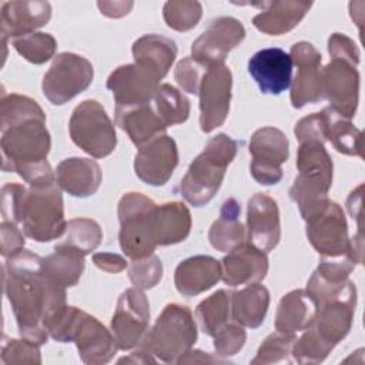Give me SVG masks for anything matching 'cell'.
Listing matches in <instances>:
<instances>
[{
	"mask_svg": "<svg viewBox=\"0 0 365 365\" xmlns=\"http://www.w3.org/2000/svg\"><path fill=\"white\" fill-rule=\"evenodd\" d=\"M101 168L91 158L71 157L63 160L56 168V182L67 194L86 198L98 190L101 184Z\"/></svg>",
	"mask_w": 365,
	"mask_h": 365,
	"instance_id": "484cf974",
	"label": "cell"
},
{
	"mask_svg": "<svg viewBox=\"0 0 365 365\" xmlns=\"http://www.w3.org/2000/svg\"><path fill=\"white\" fill-rule=\"evenodd\" d=\"M41 259L23 248L3 264V287L20 336L38 345L47 342L50 325L67 307L66 288L43 274Z\"/></svg>",
	"mask_w": 365,
	"mask_h": 365,
	"instance_id": "6da1fadb",
	"label": "cell"
},
{
	"mask_svg": "<svg viewBox=\"0 0 365 365\" xmlns=\"http://www.w3.org/2000/svg\"><path fill=\"white\" fill-rule=\"evenodd\" d=\"M297 341L295 334H285L275 331L269 334L262 344L259 345L255 358L251 359L252 365H267V364H279L289 362L292 346Z\"/></svg>",
	"mask_w": 365,
	"mask_h": 365,
	"instance_id": "60d3db41",
	"label": "cell"
},
{
	"mask_svg": "<svg viewBox=\"0 0 365 365\" xmlns=\"http://www.w3.org/2000/svg\"><path fill=\"white\" fill-rule=\"evenodd\" d=\"M202 16V6L198 1L171 0L163 7V17L168 27L177 31L194 29Z\"/></svg>",
	"mask_w": 365,
	"mask_h": 365,
	"instance_id": "b9f144b4",
	"label": "cell"
},
{
	"mask_svg": "<svg viewBox=\"0 0 365 365\" xmlns=\"http://www.w3.org/2000/svg\"><path fill=\"white\" fill-rule=\"evenodd\" d=\"M197 341V325L188 307L168 304L148 329L140 348L157 361L175 362L192 348Z\"/></svg>",
	"mask_w": 365,
	"mask_h": 365,
	"instance_id": "8992f818",
	"label": "cell"
},
{
	"mask_svg": "<svg viewBox=\"0 0 365 365\" xmlns=\"http://www.w3.org/2000/svg\"><path fill=\"white\" fill-rule=\"evenodd\" d=\"M118 362H120V364H121V362H137V364H148V362H157V359H155V358H154L151 354H148L145 349L140 348L138 351H134V352H131V354H130V356H127V358H121Z\"/></svg>",
	"mask_w": 365,
	"mask_h": 365,
	"instance_id": "9f6ffc18",
	"label": "cell"
},
{
	"mask_svg": "<svg viewBox=\"0 0 365 365\" xmlns=\"http://www.w3.org/2000/svg\"><path fill=\"white\" fill-rule=\"evenodd\" d=\"M1 362L6 365L41 364L40 345L26 338L9 339L1 346Z\"/></svg>",
	"mask_w": 365,
	"mask_h": 365,
	"instance_id": "f6af8a7d",
	"label": "cell"
},
{
	"mask_svg": "<svg viewBox=\"0 0 365 365\" xmlns=\"http://www.w3.org/2000/svg\"><path fill=\"white\" fill-rule=\"evenodd\" d=\"M103 240L100 225L91 218H71L67 221L66 231L58 244L71 247L87 255L94 251Z\"/></svg>",
	"mask_w": 365,
	"mask_h": 365,
	"instance_id": "f35d334b",
	"label": "cell"
},
{
	"mask_svg": "<svg viewBox=\"0 0 365 365\" xmlns=\"http://www.w3.org/2000/svg\"><path fill=\"white\" fill-rule=\"evenodd\" d=\"M133 6V1H97V7L100 9L101 14L113 19L128 14Z\"/></svg>",
	"mask_w": 365,
	"mask_h": 365,
	"instance_id": "f5cc1de1",
	"label": "cell"
},
{
	"mask_svg": "<svg viewBox=\"0 0 365 365\" xmlns=\"http://www.w3.org/2000/svg\"><path fill=\"white\" fill-rule=\"evenodd\" d=\"M267 272V252L250 242H241L221 259V279L230 287L258 282L265 278Z\"/></svg>",
	"mask_w": 365,
	"mask_h": 365,
	"instance_id": "cb8c5ba5",
	"label": "cell"
},
{
	"mask_svg": "<svg viewBox=\"0 0 365 365\" xmlns=\"http://www.w3.org/2000/svg\"><path fill=\"white\" fill-rule=\"evenodd\" d=\"M23 232L37 242H48L63 237L67 221L60 187L56 182L27 190L21 211Z\"/></svg>",
	"mask_w": 365,
	"mask_h": 365,
	"instance_id": "9c48e42d",
	"label": "cell"
},
{
	"mask_svg": "<svg viewBox=\"0 0 365 365\" xmlns=\"http://www.w3.org/2000/svg\"><path fill=\"white\" fill-rule=\"evenodd\" d=\"M93 262L97 268L110 272V274H117L123 269H125L127 267V261L125 258H123L118 254H113V252H96L93 255Z\"/></svg>",
	"mask_w": 365,
	"mask_h": 365,
	"instance_id": "816d5d0a",
	"label": "cell"
},
{
	"mask_svg": "<svg viewBox=\"0 0 365 365\" xmlns=\"http://www.w3.org/2000/svg\"><path fill=\"white\" fill-rule=\"evenodd\" d=\"M16 51L33 64H43L54 57L57 50L56 38L48 33H31L11 40Z\"/></svg>",
	"mask_w": 365,
	"mask_h": 365,
	"instance_id": "ab89813d",
	"label": "cell"
},
{
	"mask_svg": "<svg viewBox=\"0 0 365 365\" xmlns=\"http://www.w3.org/2000/svg\"><path fill=\"white\" fill-rule=\"evenodd\" d=\"M3 171L17 173L30 187L54 182L53 170L47 161L51 140L46 120H29L1 131Z\"/></svg>",
	"mask_w": 365,
	"mask_h": 365,
	"instance_id": "7a4b0ae2",
	"label": "cell"
},
{
	"mask_svg": "<svg viewBox=\"0 0 365 365\" xmlns=\"http://www.w3.org/2000/svg\"><path fill=\"white\" fill-rule=\"evenodd\" d=\"M221 279V262L210 255H194L181 261L174 272V285L184 297H195Z\"/></svg>",
	"mask_w": 365,
	"mask_h": 365,
	"instance_id": "d4e9b609",
	"label": "cell"
},
{
	"mask_svg": "<svg viewBox=\"0 0 365 365\" xmlns=\"http://www.w3.org/2000/svg\"><path fill=\"white\" fill-rule=\"evenodd\" d=\"M292 58L279 47L258 50L248 60V73L264 94L278 96L292 81Z\"/></svg>",
	"mask_w": 365,
	"mask_h": 365,
	"instance_id": "44dd1931",
	"label": "cell"
},
{
	"mask_svg": "<svg viewBox=\"0 0 365 365\" xmlns=\"http://www.w3.org/2000/svg\"><path fill=\"white\" fill-rule=\"evenodd\" d=\"M261 13L254 16L252 24L261 33L269 36H281L291 31L299 24L311 9V1H265L259 3Z\"/></svg>",
	"mask_w": 365,
	"mask_h": 365,
	"instance_id": "4316f807",
	"label": "cell"
},
{
	"mask_svg": "<svg viewBox=\"0 0 365 365\" xmlns=\"http://www.w3.org/2000/svg\"><path fill=\"white\" fill-rule=\"evenodd\" d=\"M248 242L255 248L269 252L281 238L279 210L274 198L257 192L248 200L247 205Z\"/></svg>",
	"mask_w": 365,
	"mask_h": 365,
	"instance_id": "7402d4cb",
	"label": "cell"
},
{
	"mask_svg": "<svg viewBox=\"0 0 365 365\" xmlns=\"http://www.w3.org/2000/svg\"><path fill=\"white\" fill-rule=\"evenodd\" d=\"M212 338H214V351L217 356L228 358L235 355L244 346L247 334L240 324L234 322V324H225Z\"/></svg>",
	"mask_w": 365,
	"mask_h": 365,
	"instance_id": "bcb514c9",
	"label": "cell"
},
{
	"mask_svg": "<svg viewBox=\"0 0 365 365\" xmlns=\"http://www.w3.org/2000/svg\"><path fill=\"white\" fill-rule=\"evenodd\" d=\"M245 37L242 23L234 17L222 16L214 19L208 27L194 40L191 58L202 66L224 64L228 53L235 48Z\"/></svg>",
	"mask_w": 365,
	"mask_h": 365,
	"instance_id": "2e32d148",
	"label": "cell"
},
{
	"mask_svg": "<svg viewBox=\"0 0 365 365\" xmlns=\"http://www.w3.org/2000/svg\"><path fill=\"white\" fill-rule=\"evenodd\" d=\"M317 302L307 289H294L285 294L277 308L275 329L285 334L305 331L314 324Z\"/></svg>",
	"mask_w": 365,
	"mask_h": 365,
	"instance_id": "f546056e",
	"label": "cell"
},
{
	"mask_svg": "<svg viewBox=\"0 0 365 365\" xmlns=\"http://www.w3.org/2000/svg\"><path fill=\"white\" fill-rule=\"evenodd\" d=\"M232 74L225 64L207 66L200 88V127L211 133L227 120L231 103Z\"/></svg>",
	"mask_w": 365,
	"mask_h": 365,
	"instance_id": "5bb4252c",
	"label": "cell"
},
{
	"mask_svg": "<svg viewBox=\"0 0 365 365\" xmlns=\"http://www.w3.org/2000/svg\"><path fill=\"white\" fill-rule=\"evenodd\" d=\"M48 335L58 342H74L84 364H107L115 355L118 345L96 317L76 307H66L48 328Z\"/></svg>",
	"mask_w": 365,
	"mask_h": 365,
	"instance_id": "5b68a950",
	"label": "cell"
},
{
	"mask_svg": "<svg viewBox=\"0 0 365 365\" xmlns=\"http://www.w3.org/2000/svg\"><path fill=\"white\" fill-rule=\"evenodd\" d=\"M68 131L73 143L94 158L110 155L117 145L114 124L96 100H84L74 108Z\"/></svg>",
	"mask_w": 365,
	"mask_h": 365,
	"instance_id": "30bf717a",
	"label": "cell"
},
{
	"mask_svg": "<svg viewBox=\"0 0 365 365\" xmlns=\"http://www.w3.org/2000/svg\"><path fill=\"white\" fill-rule=\"evenodd\" d=\"M322 96L329 101V107L346 118H352L358 107L359 73L356 64L331 58L322 68Z\"/></svg>",
	"mask_w": 365,
	"mask_h": 365,
	"instance_id": "ac0fdd59",
	"label": "cell"
},
{
	"mask_svg": "<svg viewBox=\"0 0 365 365\" xmlns=\"http://www.w3.org/2000/svg\"><path fill=\"white\" fill-rule=\"evenodd\" d=\"M163 277L161 259L151 254L144 258L131 259L128 265V278L131 284L138 289H150L155 287Z\"/></svg>",
	"mask_w": 365,
	"mask_h": 365,
	"instance_id": "ee69618b",
	"label": "cell"
},
{
	"mask_svg": "<svg viewBox=\"0 0 365 365\" xmlns=\"http://www.w3.org/2000/svg\"><path fill=\"white\" fill-rule=\"evenodd\" d=\"M134 63L164 78L177 57L175 41L160 34H144L133 44Z\"/></svg>",
	"mask_w": 365,
	"mask_h": 365,
	"instance_id": "4dcf8cb0",
	"label": "cell"
},
{
	"mask_svg": "<svg viewBox=\"0 0 365 365\" xmlns=\"http://www.w3.org/2000/svg\"><path fill=\"white\" fill-rule=\"evenodd\" d=\"M362 188H364V185L361 184L356 190H354L349 194V197L346 200V208H348L351 217L358 221L359 227H361V210H362V207H361V204H362Z\"/></svg>",
	"mask_w": 365,
	"mask_h": 365,
	"instance_id": "11a10c76",
	"label": "cell"
},
{
	"mask_svg": "<svg viewBox=\"0 0 365 365\" xmlns=\"http://www.w3.org/2000/svg\"><path fill=\"white\" fill-rule=\"evenodd\" d=\"M334 349L324 338H321L314 328H307L304 334L297 338L291 355L298 364H319Z\"/></svg>",
	"mask_w": 365,
	"mask_h": 365,
	"instance_id": "7bdbcfd3",
	"label": "cell"
},
{
	"mask_svg": "<svg viewBox=\"0 0 365 365\" xmlns=\"http://www.w3.org/2000/svg\"><path fill=\"white\" fill-rule=\"evenodd\" d=\"M289 56L297 67V74L291 81V104L302 108L314 104L322 97V56L308 41H298L291 47Z\"/></svg>",
	"mask_w": 365,
	"mask_h": 365,
	"instance_id": "e0dca14e",
	"label": "cell"
},
{
	"mask_svg": "<svg viewBox=\"0 0 365 365\" xmlns=\"http://www.w3.org/2000/svg\"><path fill=\"white\" fill-rule=\"evenodd\" d=\"M84 257L80 251L57 242L54 252L41 259V271L64 288L74 287L84 271Z\"/></svg>",
	"mask_w": 365,
	"mask_h": 365,
	"instance_id": "836d02e7",
	"label": "cell"
},
{
	"mask_svg": "<svg viewBox=\"0 0 365 365\" xmlns=\"http://www.w3.org/2000/svg\"><path fill=\"white\" fill-rule=\"evenodd\" d=\"M51 4L48 1H6L1 6L0 34L1 41L36 33L34 30L48 23Z\"/></svg>",
	"mask_w": 365,
	"mask_h": 365,
	"instance_id": "603a6c76",
	"label": "cell"
},
{
	"mask_svg": "<svg viewBox=\"0 0 365 365\" xmlns=\"http://www.w3.org/2000/svg\"><path fill=\"white\" fill-rule=\"evenodd\" d=\"M0 234H1V255L4 258H9L24 248V242H26L24 235L17 228V224L1 221Z\"/></svg>",
	"mask_w": 365,
	"mask_h": 365,
	"instance_id": "f907efd6",
	"label": "cell"
},
{
	"mask_svg": "<svg viewBox=\"0 0 365 365\" xmlns=\"http://www.w3.org/2000/svg\"><path fill=\"white\" fill-rule=\"evenodd\" d=\"M231 315V292L218 289L202 299L195 308V317L204 334L214 336Z\"/></svg>",
	"mask_w": 365,
	"mask_h": 365,
	"instance_id": "d590c367",
	"label": "cell"
},
{
	"mask_svg": "<svg viewBox=\"0 0 365 365\" xmlns=\"http://www.w3.org/2000/svg\"><path fill=\"white\" fill-rule=\"evenodd\" d=\"M355 307L356 288L355 284L348 279L338 294L317 305V314L311 328L328 344L335 346L351 331Z\"/></svg>",
	"mask_w": 365,
	"mask_h": 365,
	"instance_id": "9a60e30c",
	"label": "cell"
},
{
	"mask_svg": "<svg viewBox=\"0 0 365 365\" xmlns=\"http://www.w3.org/2000/svg\"><path fill=\"white\" fill-rule=\"evenodd\" d=\"M115 124L128 134L137 147L164 134L167 128L151 101L138 107L115 108Z\"/></svg>",
	"mask_w": 365,
	"mask_h": 365,
	"instance_id": "f1b7e54d",
	"label": "cell"
},
{
	"mask_svg": "<svg viewBox=\"0 0 365 365\" xmlns=\"http://www.w3.org/2000/svg\"><path fill=\"white\" fill-rule=\"evenodd\" d=\"M324 124V137L336 151L346 155H358L362 158V131L356 128L349 118L341 115L331 107L321 111Z\"/></svg>",
	"mask_w": 365,
	"mask_h": 365,
	"instance_id": "e575fe53",
	"label": "cell"
},
{
	"mask_svg": "<svg viewBox=\"0 0 365 365\" xmlns=\"http://www.w3.org/2000/svg\"><path fill=\"white\" fill-rule=\"evenodd\" d=\"M157 204L141 192H127L118 202L121 251L131 259L154 254L157 248L153 234V212Z\"/></svg>",
	"mask_w": 365,
	"mask_h": 365,
	"instance_id": "ba28073f",
	"label": "cell"
},
{
	"mask_svg": "<svg viewBox=\"0 0 365 365\" xmlns=\"http://www.w3.org/2000/svg\"><path fill=\"white\" fill-rule=\"evenodd\" d=\"M252 161L250 171L252 178L262 185H272L281 181V165L288 160L289 143L287 135L275 127L258 128L250 140Z\"/></svg>",
	"mask_w": 365,
	"mask_h": 365,
	"instance_id": "7c38bea8",
	"label": "cell"
},
{
	"mask_svg": "<svg viewBox=\"0 0 365 365\" xmlns=\"http://www.w3.org/2000/svg\"><path fill=\"white\" fill-rule=\"evenodd\" d=\"M150 302L143 289L135 287L125 289L111 318V332L118 349L127 351L140 346L148 332Z\"/></svg>",
	"mask_w": 365,
	"mask_h": 365,
	"instance_id": "4fadbf2b",
	"label": "cell"
},
{
	"mask_svg": "<svg viewBox=\"0 0 365 365\" xmlns=\"http://www.w3.org/2000/svg\"><path fill=\"white\" fill-rule=\"evenodd\" d=\"M91 63L74 53H61L54 57L43 77L41 90L44 97L54 106H61L83 93L93 81Z\"/></svg>",
	"mask_w": 365,
	"mask_h": 365,
	"instance_id": "8fae6325",
	"label": "cell"
},
{
	"mask_svg": "<svg viewBox=\"0 0 365 365\" xmlns=\"http://www.w3.org/2000/svg\"><path fill=\"white\" fill-rule=\"evenodd\" d=\"M268 305L269 292L258 282L231 292V317L241 327L258 328L264 322Z\"/></svg>",
	"mask_w": 365,
	"mask_h": 365,
	"instance_id": "1f68e13d",
	"label": "cell"
},
{
	"mask_svg": "<svg viewBox=\"0 0 365 365\" xmlns=\"http://www.w3.org/2000/svg\"><path fill=\"white\" fill-rule=\"evenodd\" d=\"M328 53L331 58H342L358 66L359 63V50L354 40L341 33H334L328 38Z\"/></svg>",
	"mask_w": 365,
	"mask_h": 365,
	"instance_id": "681fc988",
	"label": "cell"
},
{
	"mask_svg": "<svg viewBox=\"0 0 365 365\" xmlns=\"http://www.w3.org/2000/svg\"><path fill=\"white\" fill-rule=\"evenodd\" d=\"M29 120H46L43 108L36 100L21 94H4L0 103V128L1 131Z\"/></svg>",
	"mask_w": 365,
	"mask_h": 365,
	"instance_id": "8d00e7d4",
	"label": "cell"
},
{
	"mask_svg": "<svg viewBox=\"0 0 365 365\" xmlns=\"http://www.w3.org/2000/svg\"><path fill=\"white\" fill-rule=\"evenodd\" d=\"M27 188L21 184H6L1 188L3 221L20 224Z\"/></svg>",
	"mask_w": 365,
	"mask_h": 365,
	"instance_id": "7dc6e473",
	"label": "cell"
},
{
	"mask_svg": "<svg viewBox=\"0 0 365 365\" xmlns=\"http://www.w3.org/2000/svg\"><path fill=\"white\" fill-rule=\"evenodd\" d=\"M177 364H225V361L218 356H212L208 352L191 348L177 361Z\"/></svg>",
	"mask_w": 365,
	"mask_h": 365,
	"instance_id": "db71d44e",
	"label": "cell"
},
{
	"mask_svg": "<svg viewBox=\"0 0 365 365\" xmlns=\"http://www.w3.org/2000/svg\"><path fill=\"white\" fill-rule=\"evenodd\" d=\"M151 103L167 127L181 124L190 115L188 98L171 84H160Z\"/></svg>",
	"mask_w": 365,
	"mask_h": 365,
	"instance_id": "74e56055",
	"label": "cell"
},
{
	"mask_svg": "<svg viewBox=\"0 0 365 365\" xmlns=\"http://www.w3.org/2000/svg\"><path fill=\"white\" fill-rule=\"evenodd\" d=\"M237 150L238 144L230 135L221 133L211 137L201 154L192 160L180 182V192L184 200L194 207L210 202L220 190Z\"/></svg>",
	"mask_w": 365,
	"mask_h": 365,
	"instance_id": "277c9868",
	"label": "cell"
},
{
	"mask_svg": "<svg viewBox=\"0 0 365 365\" xmlns=\"http://www.w3.org/2000/svg\"><path fill=\"white\" fill-rule=\"evenodd\" d=\"M205 68H207V66H202L201 63L195 61L194 58L184 57L175 66L174 78L184 91H187L190 94H198L200 83H201Z\"/></svg>",
	"mask_w": 365,
	"mask_h": 365,
	"instance_id": "c3c4849f",
	"label": "cell"
},
{
	"mask_svg": "<svg viewBox=\"0 0 365 365\" xmlns=\"http://www.w3.org/2000/svg\"><path fill=\"white\" fill-rule=\"evenodd\" d=\"M241 207L235 198L222 202L220 217L212 222L208 231V240L212 248L221 252H230L245 238V228L240 221Z\"/></svg>",
	"mask_w": 365,
	"mask_h": 365,
	"instance_id": "d6a6232c",
	"label": "cell"
},
{
	"mask_svg": "<svg viewBox=\"0 0 365 365\" xmlns=\"http://www.w3.org/2000/svg\"><path fill=\"white\" fill-rule=\"evenodd\" d=\"M298 175L289 188V197L297 202L304 221L317 217L331 201L328 191L332 185L334 164L319 140L299 141L297 153Z\"/></svg>",
	"mask_w": 365,
	"mask_h": 365,
	"instance_id": "3957f363",
	"label": "cell"
},
{
	"mask_svg": "<svg viewBox=\"0 0 365 365\" xmlns=\"http://www.w3.org/2000/svg\"><path fill=\"white\" fill-rule=\"evenodd\" d=\"M158 86L160 78L137 63L117 67L107 78V88L113 93L115 108H131L150 103Z\"/></svg>",
	"mask_w": 365,
	"mask_h": 365,
	"instance_id": "d6986e66",
	"label": "cell"
},
{
	"mask_svg": "<svg viewBox=\"0 0 365 365\" xmlns=\"http://www.w3.org/2000/svg\"><path fill=\"white\" fill-rule=\"evenodd\" d=\"M191 231V214L180 201L157 205L153 212V234L157 247L184 241Z\"/></svg>",
	"mask_w": 365,
	"mask_h": 365,
	"instance_id": "83f0119b",
	"label": "cell"
},
{
	"mask_svg": "<svg viewBox=\"0 0 365 365\" xmlns=\"http://www.w3.org/2000/svg\"><path fill=\"white\" fill-rule=\"evenodd\" d=\"M307 237L321 258L351 257L355 264L362 262V235L348 237L345 212L339 204L329 201L312 220L307 221Z\"/></svg>",
	"mask_w": 365,
	"mask_h": 365,
	"instance_id": "52a82bcc",
	"label": "cell"
},
{
	"mask_svg": "<svg viewBox=\"0 0 365 365\" xmlns=\"http://www.w3.org/2000/svg\"><path fill=\"white\" fill-rule=\"evenodd\" d=\"M177 164V144L164 133L138 147L134 158V171L143 182L160 187L171 178Z\"/></svg>",
	"mask_w": 365,
	"mask_h": 365,
	"instance_id": "ffe728a7",
	"label": "cell"
}]
</instances>
